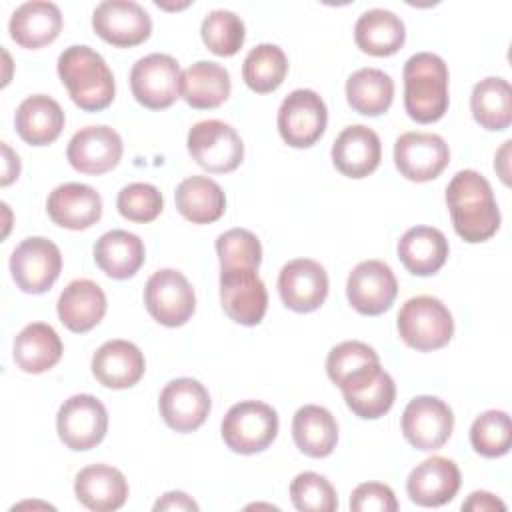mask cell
<instances>
[{
  "instance_id": "cell-24",
  "label": "cell",
  "mask_w": 512,
  "mask_h": 512,
  "mask_svg": "<svg viewBox=\"0 0 512 512\" xmlns=\"http://www.w3.org/2000/svg\"><path fill=\"white\" fill-rule=\"evenodd\" d=\"M144 370V354L128 340H108L92 356L94 378L112 390L132 388L144 376Z\"/></svg>"
},
{
  "instance_id": "cell-34",
  "label": "cell",
  "mask_w": 512,
  "mask_h": 512,
  "mask_svg": "<svg viewBox=\"0 0 512 512\" xmlns=\"http://www.w3.org/2000/svg\"><path fill=\"white\" fill-rule=\"evenodd\" d=\"M356 46L372 56H392L396 54L404 40L406 28L400 16L384 8L366 10L354 24Z\"/></svg>"
},
{
  "instance_id": "cell-17",
  "label": "cell",
  "mask_w": 512,
  "mask_h": 512,
  "mask_svg": "<svg viewBox=\"0 0 512 512\" xmlns=\"http://www.w3.org/2000/svg\"><path fill=\"white\" fill-rule=\"evenodd\" d=\"M398 294L392 268L382 260H364L352 268L346 282V296L352 308L364 316L386 312Z\"/></svg>"
},
{
  "instance_id": "cell-14",
  "label": "cell",
  "mask_w": 512,
  "mask_h": 512,
  "mask_svg": "<svg viewBox=\"0 0 512 512\" xmlns=\"http://www.w3.org/2000/svg\"><path fill=\"white\" fill-rule=\"evenodd\" d=\"M220 302L234 322L260 324L268 308V292L256 268L220 270Z\"/></svg>"
},
{
  "instance_id": "cell-19",
  "label": "cell",
  "mask_w": 512,
  "mask_h": 512,
  "mask_svg": "<svg viewBox=\"0 0 512 512\" xmlns=\"http://www.w3.org/2000/svg\"><path fill=\"white\" fill-rule=\"evenodd\" d=\"M278 292L286 308L294 312H314L328 296V274L312 258H294L278 274Z\"/></svg>"
},
{
  "instance_id": "cell-10",
  "label": "cell",
  "mask_w": 512,
  "mask_h": 512,
  "mask_svg": "<svg viewBox=\"0 0 512 512\" xmlns=\"http://www.w3.org/2000/svg\"><path fill=\"white\" fill-rule=\"evenodd\" d=\"M62 270L60 248L42 236L22 240L10 256V272L16 286L26 294H44Z\"/></svg>"
},
{
  "instance_id": "cell-5",
  "label": "cell",
  "mask_w": 512,
  "mask_h": 512,
  "mask_svg": "<svg viewBox=\"0 0 512 512\" xmlns=\"http://www.w3.org/2000/svg\"><path fill=\"white\" fill-rule=\"evenodd\" d=\"M224 444L236 454H256L266 450L278 436V414L260 400L234 404L220 426Z\"/></svg>"
},
{
  "instance_id": "cell-20",
  "label": "cell",
  "mask_w": 512,
  "mask_h": 512,
  "mask_svg": "<svg viewBox=\"0 0 512 512\" xmlns=\"http://www.w3.org/2000/svg\"><path fill=\"white\" fill-rule=\"evenodd\" d=\"M66 158L70 166L82 174H106L116 168L122 158V138L110 126H86L70 138Z\"/></svg>"
},
{
  "instance_id": "cell-37",
  "label": "cell",
  "mask_w": 512,
  "mask_h": 512,
  "mask_svg": "<svg viewBox=\"0 0 512 512\" xmlns=\"http://www.w3.org/2000/svg\"><path fill=\"white\" fill-rule=\"evenodd\" d=\"M470 110L474 120L492 132L506 130L512 122V88L500 76H488L472 88Z\"/></svg>"
},
{
  "instance_id": "cell-39",
  "label": "cell",
  "mask_w": 512,
  "mask_h": 512,
  "mask_svg": "<svg viewBox=\"0 0 512 512\" xmlns=\"http://www.w3.org/2000/svg\"><path fill=\"white\" fill-rule=\"evenodd\" d=\"M200 34L206 48L216 56H234L244 44L246 28L238 14L218 8L202 20Z\"/></svg>"
},
{
  "instance_id": "cell-25",
  "label": "cell",
  "mask_w": 512,
  "mask_h": 512,
  "mask_svg": "<svg viewBox=\"0 0 512 512\" xmlns=\"http://www.w3.org/2000/svg\"><path fill=\"white\" fill-rule=\"evenodd\" d=\"M74 494L88 510L110 512L124 506L128 498V482L114 466L90 464L76 474Z\"/></svg>"
},
{
  "instance_id": "cell-31",
  "label": "cell",
  "mask_w": 512,
  "mask_h": 512,
  "mask_svg": "<svg viewBox=\"0 0 512 512\" xmlns=\"http://www.w3.org/2000/svg\"><path fill=\"white\" fill-rule=\"evenodd\" d=\"M144 258V242L128 230H110L94 244V260L98 268L114 280L132 278L144 264Z\"/></svg>"
},
{
  "instance_id": "cell-29",
  "label": "cell",
  "mask_w": 512,
  "mask_h": 512,
  "mask_svg": "<svg viewBox=\"0 0 512 512\" xmlns=\"http://www.w3.org/2000/svg\"><path fill=\"white\" fill-rule=\"evenodd\" d=\"M446 236L432 226H414L398 240V258L414 276L436 274L448 258Z\"/></svg>"
},
{
  "instance_id": "cell-30",
  "label": "cell",
  "mask_w": 512,
  "mask_h": 512,
  "mask_svg": "<svg viewBox=\"0 0 512 512\" xmlns=\"http://www.w3.org/2000/svg\"><path fill=\"white\" fill-rule=\"evenodd\" d=\"M64 346L58 332L46 322H32L24 326L14 338V362L28 374H42L56 366L62 358Z\"/></svg>"
},
{
  "instance_id": "cell-42",
  "label": "cell",
  "mask_w": 512,
  "mask_h": 512,
  "mask_svg": "<svg viewBox=\"0 0 512 512\" xmlns=\"http://www.w3.org/2000/svg\"><path fill=\"white\" fill-rule=\"evenodd\" d=\"M290 500L300 512H332L338 508L334 486L316 472H300L290 482Z\"/></svg>"
},
{
  "instance_id": "cell-38",
  "label": "cell",
  "mask_w": 512,
  "mask_h": 512,
  "mask_svg": "<svg viewBox=\"0 0 512 512\" xmlns=\"http://www.w3.org/2000/svg\"><path fill=\"white\" fill-rule=\"evenodd\" d=\"M288 58L276 44L254 46L242 64V78L246 86L258 94L274 92L286 78Z\"/></svg>"
},
{
  "instance_id": "cell-11",
  "label": "cell",
  "mask_w": 512,
  "mask_h": 512,
  "mask_svg": "<svg viewBox=\"0 0 512 512\" xmlns=\"http://www.w3.org/2000/svg\"><path fill=\"white\" fill-rule=\"evenodd\" d=\"M56 430L64 446L84 452L100 444L108 430V412L92 394H74L58 410Z\"/></svg>"
},
{
  "instance_id": "cell-33",
  "label": "cell",
  "mask_w": 512,
  "mask_h": 512,
  "mask_svg": "<svg viewBox=\"0 0 512 512\" xmlns=\"http://www.w3.org/2000/svg\"><path fill=\"white\" fill-rule=\"evenodd\" d=\"M292 438L300 452L310 458H326L338 442V422L330 410L306 404L292 418Z\"/></svg>"
},
{
  "instance_id": "cell-23",
  "label": "cell",
  "mask_w": 512,
  "mask_h": 512,
  "mask_svg": "<svg viewBox=\"0 0 512 512\" xmlns=\"http://www.w3.org/2000/svg\"><path fill=\"white\" fill-rule=\"evenodd\" d=\"M46 210L54 224L68 230H86L100 220L102 198L88 184L66 182L50 192Z\"/></svg>"
},
{
  "instance_id": "cell-28",
  "label": "cell",
  "mask_w": 512,
  "mask_h": 512,
  "mask_svg": "<svg viewBox=\"0 0 512 512\" xmlns=\"http://www.w3.org/2000/svg\"><path fill=\"white\" fill-rule=\"evenodd\" d=\"M14 126L24 142L32 146H46L60 136L64 128V110L54 98L46 94H32L16 108Z\"/></svg>"
},
{
  "instance_id": "cell-16",
  "label": "cell",
  "mask_w": 512,
  "mask_h": 512,
  "mask_svg": "<svg viewBox=\"0 0 512 512\" xmlns=\"http://www.w3.org/2000/svg\"><path fill=\"white\" fill-rule=\"evenodd\" d=\"M450 150L442 136L432 132H404L394 144V164L412 182H428L448 166Z\"/></svg>"
},
{
  "instance_id": "cell-47",
  "label": "cell",
  "mask_w": 512,
  "mask_h": 512,
  "mask_svg": "<svg viewBox=\"0 0 512 512\" xmlns=\"http://www.w3.org/2000/svg\"><path fill=\"white\" fill-rule=\"evenodd\" d=\"M462 510H472V512L500 510V512H504V510H506V504H504L500 498H496L494 494L478 490V492H472L466 502H462Z\"/></svg>"
},
{
  "instance_id": "cell-9",
  "label": "cell",
  "mask_w": 512,
  "mask_h": 512,
  "mask_svg": "<svg viewBox=\"0 0 512 512\" xmlns=\"http://www.w3.org/2000/svg\"><path fill=\"white\" fill-rule=\"evenodd\" d=\"M276 122L288 146L308 148L322 138L328 124V108L314 90L298 88L282 100Z\"/></svg>"
},
{
  "instance_id": "cell-43",
  "label": "cell",
  "mask_w": 512,
  "mask_h": 512,
  "mask_svg": "<svg viewBox=\"0 0 512 512\" xmlns=\"http://www.w3.org/2000/svg\"><path fill=\"white\" fill-rule=\"evenodd\" d=\"M164 198L154 184L132 182L118 192L116 208L130 222H152L160 216Z\"/></svg>"
},
{
  "instance_id": "cell-18",
  "label": "cell",
  "mask_w": 512,
  "mask_h": 512,
  "mask_svg": "<svg viewBox=\"0 0 512 512\" xmlns=\"http://www.w3.org/2000/svg\"><path fill=\"white\" fill-rule=\"evenodd\" d=\"M210 394L194 378L170 380L158 398L162 420L176 432L188 434L204 424L210 412Z\"/></svg>"
},
{
  "instance_id": "cell-44",
  "label": "cell",
  "mask_w": 512,
  "mask_h": 512,
  "mask_svg": "<svg viewBox=\"0 0 512 512\" xmlns=\"http://www.w3.org/2000/svg\"><path fill=\"white\" fill-rule=\"evenodd\" d=\"M372 362H380L378 352L372 346L358 342V340H346V342L336 344L328 352L326 374L338 386L346 376H350L358 368L372 364Z\"/></svg>"
},
{
  "instance_id": "cell-3",
  "label": "cell",
  "mask_w": 512,
  "mask_h": 512,
  "mask_svg": "<svg viewBox=\"0 0 512 512\" xmlns=\"http://www.w3.org/2000/svg\"><path fill=\"white\" fill-rule=\"evenodd\" d=\"M404 108L420 124L440 120L448 110V66L432 52L412 54L402 70Z\"/></svg>"
},
{
  "instance_id": "cell-2",
  "label": "cell",
  "mask_w": 512,
  "mask_h": 512,
  "mask_svg": "<svg viewBox=\"0 0 512 512\" xmlns=\"http://www.w3.org/2000/svg\"><path fill=\"white\" fill-rule=\"evenodd\" d=\"M58 76L72 102L86 112H98L114 100V76L106 60L90 46H68L58 56Z\"/></svg>"
},
{
  "instance_id": "cell-48",
  "label": "cell",
  "mask_w": 512,
  "mask_h": 512,
  "mask_svg": "<svg viewBox=\"0 0 512 512\" xmlns=\"http://www.w3.org/2000/svg\"><path fill=\"white\" fill-rule=\"evenodd\" d=\"M2 154H4V172H2L0 184L8 186L20 174V158H18V154L12 152V148L6 142H2Z\"/></svg>"
},
{
  "instance_id": "cell-32",
  "label": "cell",
  "mask_w": 512,
  "mask_h": 512,
  "mask_svg": "<svg viewBox=\"0 0 512 512\" xmlns=\"http://www.w3.org/2000/svg\"><path fill=\"white\" fill-rule=\"evenodd\" d=\"M230 88V74L222 64L200 60L182 72L180 96L188 106L208 110L224 104L230 96Z\"/></svg>"
},
{
  "instance_id": "cell-7",
  "label": "cell",
  "mask_w": 512,
  "mask_h": 512,
  "mask_svg": "<svg viewBox=\"0 0 512 512\" xmlns=\"http://www.w3.org/2000/svg\"><path fill=\"white\" fill-rule=\"evenodd\" d=\"M182 70L170 54H148L130 70V90L138 104L150 110L172 106L180 98Z\"/></svg>"
},
{
  "instance_id": "cell-45",
  "label": "cell",
  "mask_w": 512,
  "mask_h": 512,
  "mask_svg": "<svg viewBox=\"0 0 512 512\" xmlns=\"http://www.w3.org/2000/svg\"><path fill=\"white\" fill-rule=\"evenodd\" d=\"M350 510H354V512H396L398 502L388 484L364 482L352 490Z\"/></svg>"
},
{
  "instance_id": "cell-15",
  "label": "cell",
  "mask_w": 512,
  "mask_h": 512,
  "mask_svg": "<svg viewBox=\"0 0 512 512\" xmlns=\"http://www.w3.org/2000/svg\"><path fill=\"white\" fill-rule=\"evenodd\" d=\"M94 32L118 48L138 46L152 32L150 14L132 0H104L92 12Z\"/></svg>"
},
{
  "instance_id": "cell-27",
  "label": "cell",
  "mask_w": 512,
  "mask_h": 512,
  "mask_svg": "<svg viewBox=\"0 0 512 512\" xmlns=\"http://www.w3.org/2000/svg\"><path fill=\"white\" fill-rule=\"evenodd\" d=\"M58 318L60 322L76 334L92 330L106 314V294L104 290L88 280H72L60 294L58 304Z\"/></svg>"
},
{
  "instance_id": "cell-41",
  "label": "cell",
  "mask_w": 512,
  "mask_h": 512,
  "mask_svg": "<svg viewBox=\"0 0 512 512\" xmlns=\"http://www.w3.org/2000/svg\"><path fill=\"white\" fill-rule=\"evenodd\" d=\"M216 254L220 270L256 268L262 262V244L254 232L246 228H230L216 238Z\"/></svg>"
},
{
  "instance_id": "cell-40",
  "label": "cell",
  "mask_w": 512,
  "mask_h": 512,
  "mask_svg": "<svg viewBox=\"0 0 512 512\" xmlns=\"http://www.w3.org/2000/svg\"><path fill=\"white\" fill-rule=\"evenodd\" d=\"M472 448L486 458H500L510 450L512 424L504 410H486L470 426Z\"/></svg>"
},
{
  "instance_id": "cell-36",
  "label": "cell",
  "mask_w": 512,
  "mask_h": 512,
  "mask_svg": "<svg viewBox=\"0 0 512 512\" xmlns=\"http://www.w3.org/2000/svg\"><path fill=\"white\" fill-rule=\"evenodd\" d=\"M346 100L362 116H380L394 100V80L380 68H360L346 80Z\"/></svg>"
},
{
  "instance_id": "cell-13",
  "label": "cell",
  "mask_w": 512,
  "mask_h": 512,
  "mask_svg": "<svg viewBox=\"0 0 512 512\" xmlns=\"http://www.w3.org/2000/svg\"><path fill=\"white\" fill-rule=\"evenodd\" d=\"M338 388L342 390L346 406L362 420H376L384 416L396 398V384L380 362L358 368L346 376Z\"/></svg>"
},
{
  "instance_id": "cell-8",
  "label": "cell",
  "mask_w": 512,
  "mask_h": 512,
  "mask_svg": "<svg viewBox=\"0 0 512 512\" xmlns=\"http://www.w3.org/2000/svg\"><path fill=\"white\" fill-rule=\"evenodd\" d=\"M144 304L156 322L176 328L192 318L196 310V296L192 284L182 272L162 268L148 278L144 286Z\"/></svg>"
},
{
  "instance_id": "cell-35",
  "label": "cell",
  "mask_w": 512,
  "mask_h": 512,
  "mask_svg": "<svg viewBox=\"0 0 512 512\" xmlns=\"http://www.w3.org/2000/svg\"><path fill=\"white\" fill-rule=\"evenodd\" d=\"M178 212L192 224L216 222L226 210V196L220 184L208 176H190L174 192Z\"/></svg>"
},
{
  "instance_id": "cell-6",
  "label": "cell",
  "mask_w": 512,
  "mask_h": 512,
  "mask_svg": "<svg viewBox=\"0 0 512 512\" xmlns=\"http://www.w3.org/2000/svg\"><path fill=\"white\" fill-rule=\"evenodd\" d=\"M192 160L214 174H226L240 166L244 144L238 132L222 120L196 122L186 138Z\"/></svg>"
},
{
  "instance_id": "cell-46",
  "label": "cell",
  "mask_w": 512,
  "mask_h": 512,
  "mask_svg": "<svg viewBox=\"0 0 512 512\" xmlns=\"http://www.w3.org/2000/svg\"><path fill=\"white\" fill-rule=\"evenodd\" d=\"M154 510L160 512V510H176V512H198V504L186 494V492H180V490H172V492H166L164 496H160L154 504Z\"/></svg>"
},
{
  "instance_id": "cell-12",
  "label": "cell",
  "mask_w": 512,
  "mask_h": 512,
  "mask_svg": "<svg viewBox=\"0 0 512 512\" xmlns=\"http://www.w3.org/2000/svg\"><path fill=\"white\" fill-rule=\"evenodd\" d=\"M404 438L422 452H434L442 448L454 428L452 408L436 396H416L402 412Z\"/></svg>"
},
{
  "instance_id": "cell-1",
  "label": "cell",
  "mask_w": 512,
  "mask_h": 512,
  "mask_svg": "<svg viewBox=\"0 0 512 512\" xmlns=\"http://www.w3.org/2000/svg\"><path fill=\"white\" fill-rule=\"evenodd\" d=\"M446 204L456 234L470 244L484 242L500 228V210L490 182L476 170H460L446 186Z\"/></svg>"
},
{
  "instance_id": "cell-26",
  "label": "cell",
  "mask_w": 512,
  "mask_h": 512,
  "mask_svg": "<svg viewBox=\"0 0 512 512\" xmlns=\"http://www.w3.org/2000/svg\"><path fill=\"white\" fill-rule=\"evenodd\" d=\"M62 30V12L54 2L30 0L20 4L8 24L10 38L22 48H42L58 38Z\"/></svg>"
},
{
  "instance_id": "cell-49",
  "label": "cell",
  "mask_w": 512,
  "mask_h": 512,
  "mask_svg": "<svg viewBox=\"0 0 512 512\" xmlns=\"http://www.w3.org/2000/svg\"><path fill=\"white\" fill-rule=\"evenodd\" d=\"M510 144H512L510 140L504 142V146H502L500 152L496 154V162H494V168L498 170V174H500V178H502L504 184L510 182V178H508V166H506V164H508L506 158H508V152H510Z\"/></svg>"
},
{
  "instance_id": "cell-22",
  "label": "cell",
  "mask_w": 512,
  "mask_h": 512,
  "mask_svg": "<svg viewBox=\"0 0 512 512\" xmlns=\"http://www.w3.org/2000/svg\"><path fill=\"white\" fill-rule=\"evenodd\" d=\"M382 158L378 134L364 126H346L332 144V162L336 170L348 178H364L372 174Z\"/></svg>"
},
{
  "instance_id": "cell-4",
  "label": "cell",
  "mask_w": 512,
  "mask_h": 512,
  "mask_svg": "<svg viewBox=\"0 0 512 512\" xmlns=\"http://www.w3.org/2000/svg\"><path fill=\"white\" fill-rule=\"evenodd\" d=\"M402 342L418 352L444 348L454 334V320L446 304L434 296H414L398 312Z\"/></svg>"
},
{
  "instance_id": "cell-21",
  "label": "cell",
  "mask_w": 512,
  "mask_h": 512,
  "mask_svg": "<svg viewBox=\"0 0 512 512\" xmlns=\"http://www.w3.org/2000/svg\"><path fill=\"white\" fill-rule=\"evenodd\" d=\"M460 482V470L452 460L444 456H432L420 462L408 474L406 492L414 504L436 508L448 504L458 494Z\"/></svg>"
}]
</instances>
